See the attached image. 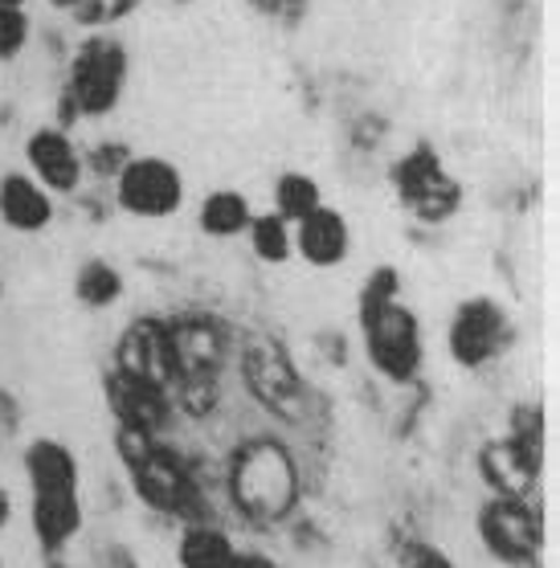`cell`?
Listing matches in <instances>:
<instances>
[{"label":"cell","mask_w":560,"mask_h":568,"mask_svg":"<svg viewBox=\"0 0 560 568\" xmlns=\"http://www.w3.org/2000/svg\"><path fill=\"white\" fill-rule=\"evenodd\" d=\"M230 491L254 519H283L299 499V470L283 442L258 438L237 446L230 466Z\"/></svg>","instance_id":"obj_1"},{"label":"cell","mask_w":560,"mask_h":568,"mask_svg":"<svg viewBox=\"0 0 560 568\" xmlns=\"http://www.w3.org/2000/svg\"><path fill=\"white\" fill-rule=\"evenodd\" d=\"M360 323H365L368 364H373L385 381H393V385H409V381L421 373V361H426L421 323H417L414 311L401 307V303L393 298L385 307L365 311Z\"/></svg>","instance_id":"obj_2"},{"label":"cell","mask_w":560,"mask_h":568,"mask_svg":"<svg viewBox=\"0 0 560 568\" xmlns=\"http://www.w3.org/2000/svg\"><path fill=\"white\" fill-rule=\"evenodd\" d=\"M119 446H123V463L144 504H152L156 511H184L193 504V483L184 475V466L160 446L156 434L119 429Z\"/></svg>","instance_id":"obj_3"},{"label":"cell","mask_w":560,"mask_h":568,"mask_svg":"<svg viewBox=\"0 0 560 568\" xmlns=\"http://www.w3.org/2000/svg\"><path fill=\"white\" fill-rule=\"evenodd\" d=\"M128 82V53L111 38L86 41L70 65V99L82 115H106Z\"/></svg>","instance_id":"obj_4"},{"label":"cell","mask_w":560,"mask_h":568,"mask_svg":"<svg viewBox=\"0 0 560 568\" xmlns=\"http://www.w3.org/2000/svg\"><path fill=\"white\" fill-rule=\"evenodd\" d=\"M115 196H119V209L131 213V217H147V221L172 217L184 201V181L169 160L140 155V160H128L119 169Z\"/></svg>","instance_id":"obj_5"},{"label":"cell","mask_w":560,"mask_h":568,"mask_svg":"<svg viewBox=\"0 0 560 568\" xmlns=\"http://www.w3.org/2000/svg\"><path fill=\"white\" fill-rule=\"evenodd\" d=\"M479 536L487 552L503 565H532L540 552V516L523 499L496 495L479 511Z\"/></svg>","instance_id":"obj_6"},{"label":"cell","mask_w":560,"mask_h":568,"mask_svg":"<svg viewBox=\"0 0 560 568\" xmlns=\"http://www.w3.org/2000/svg\"><path fill=\"white\" fill-rule=\"evenodd\" d=\"M393 181H397L401 205L421 221H430V225L446 221L458 209V184L438 169L430 148H417L414 155H405L397 172H393Z\"/></svg>","instance_id":"obj_7"},{"label":"cell","mask_w":560,"mask_h":568,"mask_svg":"<svg viewBox=\"0 0 560 568\" xmlns=\"http://www.w3.org/2000/svg\"><path fill=\"white\" fill-rule=\"evenodd\" d=\"M503 339H508V320H503V311L491 303V298H467L462 307L455 311V320H450V356L455 364L462 368H479V364L496 361L499 348H503Z\"/></svg>","instance_id":"obj_8"},{"label":"cell","mask_w":560,"mask_h":568,"mask_svg":"<svg viewBox=\"0 0 560 568\" xmlns=\"http://www.w3.org/2000/svg\"><path fill=\"white\" fill-rule=\"evenodd\" d=\"M115 373L135 376L144 385L169 388L176 381V361H172V339L164 323H135L115 348Z\"/></svg>","instance_id":"obj_9"},{"label":"cell","mask_w":560,"mask_h":568,"mask_svg":"<svg viewBox=\"0 0 560 568\" xmlns=\"http://www.w3.org/2000/svg\"><path fill=\"white\" fill-rule=\"evenodd\" d=\"M29 169H33V181L45 189V193H74L82 181V155L74 152V143L65 140L62 131L41 128L29 135L26 143Z\"/></svg>","instance_id":"obj_10"},{"label":"cell","mask_w":560,"mask_h":568,"mask_svg":"<svg viewBox=\"0 0 560 568\" xmlns=\"http://www.w3.org/2000/svg\"><path fill=\"white\" fill-rule=\"evenodd\" d=\"M106 397H111V409L123 422V429H140V434H156L169 417V405H164V388L144 385L135 376L111 373L106 381Z\"/></svg>","instance_id":"obj_11"},{"label":"cell","mask_w":560,"mask_h":568,"mask_svg":"<svg viewBox=\"0 0 560 568\" xmlns=\"http://www.w3.org/2000/svg\"><path fill=\"white\" fill-rule=\"evenodd\" d=\"M479 466H482V478H487L499 495H508V499H523L528 487H532V478H536L540 454L528 450L523 442L508 438V442H491V446L482 450Z\"/></svg>","instance_id":"obj_12"},{"label":"cell","mask_w":560,"mask_h":568,"mask_svg":"<svg viewBox=\"0 0 560 568\" xmlns=\"http://www.w3.org/2000/svg\"><path fill=\"white\" fill-rule=\"evenodd\" d=\"M0 221L17 233H38L53 221V201L33 176L9 172L0 181Z\"/></svg>","instance_id":"obj_13"},{"label":"cell","mask_w":560,"mask_h":568,"mask_svg":"<svg viewBox=\"0 0 560 568\" xmlns=\"http://www.w3.org/2000/svg\"><path fill=\"white\" fill-rule=\"evenodd\" d=\"M295 246H299V254L312 262V266H339V262L348 258V246H353L348 221L339 217L336 209L319 205L315 213H307V217L299 221Z\"/></svg>","instance_id":"obj_14"},{"label":"cell","mask_w":560,"mask_h":568,"mask_svg":"<svg viewBox=\"0 0 560 568\" xmlns=\"http://www.w3.org/2000/svg\"><path fill=\"white\" fill-rule=\"evenodd\" d=\"M26 475L33 495H65V491H79V463L70 446L53 438H38L26 450Z\"/></svg>","instance_id":"obj_15"},{"label":"cell","mask_w":560,"mask_h":568,"mask_svg":"<svg viewBox=\"0 0 560 568\" xmlns=\"http://www.w3.org/2000/svg\"><path fill=\"white\" fill-rule=\"evenodd\" d=\"M246 376L271 409H291V400H299V381L291 373L283 348H274V344H258L246 352Z\"/></svg>","instance_id":"obj_16"},{"label":"cell","mask_w":560,"mask_h":568,"mask_svg":"<svg viewBox=\"0 0 560 568\" xmlns=\"http://www.w3.org/2000/svg\"><path fill=\"white\" fill-rule=\"evenodd\" d=\"M172 339V361H176V376H205L222 364V336L217 327L205 320H184L169 327Z\"/></svg>","instance_id":"obj_17"},{"label":"cell","mask_w":560,"mask_h":568,"mask_svg":"<svg viewBox=\"0 0 560 568\" xmlns=\"http://www.w3.org/2000/svg\"><path fill=\"white\" fill-rule=\"evenodd\" d=\"M29 524H33V536L41 540L45 552L62 548L79 536L82 528V504L79 491L65 495H33V507H29Z\"/></svg>","instance_id":"obj_18"},{"label":"cell","mask_w":560,"mask_h":568,"mask_svg":"<svg viewBox=\"0 0 560 568\" xmlns=\"http://www.w3.org/2000/svg\"><path fill=\"white\" fill-rule=\"evenodd\" d=\"M237 556L234 540L225 528L213 524H193L176 544V560L181 568H230V560Z\"/></svg>","instance_id":"obj_19"},{"label":"cell","mask_w":560,"mask_h":568,"mask_svg":"<svg viewBox=\"0 0 560 568\" xmlns=\"http://www.w3.org/2000/svg\"><path fill=\"white\" fill-rule=\"evenodd\" d=\"M250 201L234 189H217L201 201V230L208 237H237V233L250 230Z\"/></svg>","instance_id":"obj_20"},{"label":"cell","mask_w":560,"mask_h":568,"mask_svg":"<svg viewBox=\"0 0 560 568\" xmlns=\"http://www.w3.org/2000/svg\"><path fill=\"white\" fill-rule=\"evenodd\" d=\"M319 205H324V201H319V184H315L312 176H299V172L278 176V184H274V213L283 221H303Z\"/></svg>","instance_id":"obj_21"},{"label":"cell","mask_w":560,"mask_h":568,"mask_svg":"<svg viewBox=\"0 0 560 568\" xmlns=\"http://www.w3.org/2000/svg\"><path fill=\"white\" fill-rule=\"evenodd\" d=\"M250 246L258 254L262 262H278L291 258V246H295V237H291L287 221L278 217V213H262V217H250Z\"/></svg>","instance_id":"obj_22"},{"label":"cell","mask_w":560,"mask_h":568,"mask_svg":"<svg viewBox=\"0 0 560 568\" xmlns=\"http://www.w3.org/2000/svg\"><path fill=\"white\" fill-rule=\"evenodd\" d=\"M123 295V274L106 262H86L79 271V298L86 307H111Z\"/></svg>","instance_id":"obj_23"},{"label":"cell","mask_w":560,"mask_h":568,"mask_svg":"<svg viewBox=\"0 0 560 568\" xmlns=\"http://www.w3.org/2000/svg\"><path fill=\"white\" fill-rule=\"evenodd\" d=\"M29 41V17L17 9V4H0V58L9 62L26 50Z\"/></svg>","instance_id":"obj_24"},{"label":"cell","mask_w":560,"mask_h":568,"mask_svg":"<svg viewBox=\"0 0 560 568\" xmlns=\"http://www.w3.org/2000/svg\"><path fill=\"white\" fill-rule=\"evenodd\" d=\"M393 298H397V271L380 266V271L368 274L365 295H360V315H365V311L385 307V303H393Z\"/></svg>","instance_id":"obj_25"},{"label":"cell","mask_w":560,"mask_h":568,"mask_svg":"<svg viewBox=\"0 0 560 568\" xmlns=\"http://www.w3.org/2000/svg\"><path fill=\"white\" fill-rule=\"evenodd\" d=\"M405 568H455V565H450L438 548H430V544H414V548L405 552Z\"/></svg>","instance_id":"obj_26"},{"label":"cell","mask_w":560,"mask_h":568,"mask_svg":"<svg viewBox=\"0 0 560 568\" xmlns=\"http://www.w3.org/2000/svg\"><path fill=\"white\" fill-rule=\"evenodd\" d=\"M123 155H128V152H123V148H111V143H106V148H99V152H94L91 164H94V169H99V172H119V169H123V164H128Z\"/></svg>","instance_id":"obj_27"},{"label":"cell","mask_w":560,"mask_h":568,"mask_svg":"<svg viewBox=\"0 0 560 568\" xmlns=\"http://www.w3.org/2000/svg\"><path fill=\"white\" fill-rule=\"evenodd\" d=\"M230 568H278V565L266 560V556H258V552H237L234 560H230Z\"/></svg>","instance_id":"obj_28"},{"label":"cell","mask_w":560,"mask_h":568,"mask_svg":"<svg viewBox=\"0 0 560 568\" xmlns=\"http://www.w3.org/2000/svg\"><path fill=\"white\" fill-rule=\"evenodd\" d=\"M9 516H13V499H9V491L0 487V528L9 524Z\"/></svg>","instance_id":"obj_29"},{"label":"cell","mask_w":560,"mask_h":568,"mask_svg":"<svg viewBox=\"0 0 560 568\" xmlns=\"http://www.w3.org/2000/svg\"><path fill=\"white\" fill-rule=\"evenodd\" d=\"M0 4H17V9H21V0H0Z\"/></svg>","instance_id":"obj_30"},{"label":"cell","mask_w":560,"mask_h":568,"mask_svg":"<svg viewBox=\"0 0 560 568\" xmlns=\"http://www.w3.org/2000/svg\"><path fill=\"white\" fill-rule=\"evenodd\" d=\"M53 4H74V0H53Z\"/></svg>","instance_id":"obj_31"},{"label":"cell","mask_w":560,"mask_h":568,"mask_svg":"<svg viewBox=\"0 0 560 568\" xmlns=\"http://www.w3.org/2000/svg\"><path fill=\"white\" fill-rule=\"evenodd\" d=\"M0 291H4V283H0Z\"/></svg>","instance_id":"obj_32"},{"label":"cell","mask_w":560,"mask_h":568,"mask_svg":"<svg viewBox=\"0 0 560 568\" xmlns=\"http://www.w3.org/2000/svg\"><path fill=\"white\" fill-rule=\"evenodd\" d=\"M53 568H62V565H53Z\"/></svg>","instance_id":"obj_33"}]
</instances>
